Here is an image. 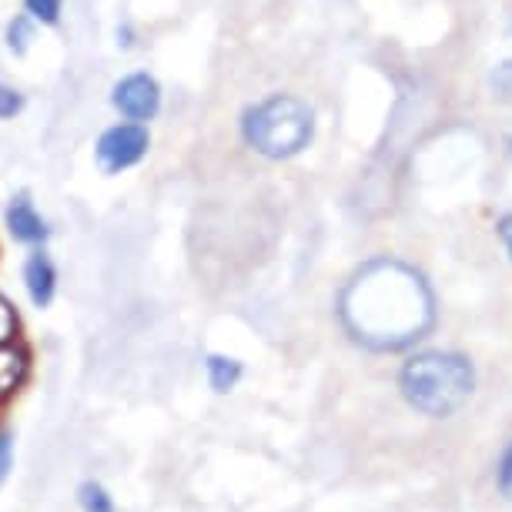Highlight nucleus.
<instances>
[{
  "mask_svg": "<svg viewBox=\"0 0 512 512\" xmlns=\"http://www.w3.org/2000/svg\"><path fill=\"white\" fill-rule=\"evenodd\" d=\"M315 138V111L295 94H268L241 114V141L268 161L302 154Z\"/></svg>",
  "mask_w": 512,
  "mask_h": 512,
  "instance_id": "nucleus-1",
  "label": "nucleus"
},
{
  "mask_svg": "<svg viewBox=\"0 0 512 512\" xmlns=\"http://www.w3.org/2000/svg\"><path fill=\"white\" fill-rule=\"evenodd\" d=\"M472 365L456 352H422L402 365L399 389L412 409L446 419L472 395Z\"/></svg>",
  "mask_w": 512,
  "mask_h": 512,
  "instance_id": "nucleus-2",
  "label": "nucleus"
},
{
  "mask_svg": "<svg viewBox=\"0 0 512 512\" xmlns=\"http://www.w3.org/2000/svg\"><path fill=\"white\" fill-rule=\"evenodd\" d=\"M151 151V131L148 124L138 121H114L108 124L98 141H94V164H98L101 175L118 178L124 171L138 168Z\"/></svg>",
  "mask_w": 512,
  "mask_h": 512,
  "instance_id": "nucleus-3",
  "label": "nucleus"
},
{
  "mask_svg": "<svg viewBox=\"0 0 512 512\" xmlns=\"http://www.w3.org/2000/svg\"><path fill=\"white\" fill-rule=\"evenodd\" d=\"M161 101L164 94L158 77L148 71H131L111 84V108L124 121H138V124L154 121L161 114Z\"/></svg>",
  "mask_w": 512,
  "mask_h": 512,
  "instance_id": "nucleus-4",
  "label": "nucleus"
},
{
  "mask_svg": "<svg viewBox=\"0 0 512 512\" xmlns=\"http://www.w3.org/2000/svg\"><path fill=\"white\" fill-rule=\"evenodd\" d=\"M4 231L14 245L24 248H47V241H51V221L37 211L27 191H14L11 201L4 205Z\"/></svg>",
  "mask_w": 512,
  "mask_h": 512,
  "instance_id": "nucleus-5",
  "label": "nucleus"
},
{
  "mask_svg": "<svg viewBox=\"0 0 512 512\" xmlns=\"http://www.w3.org/2000/svg\"><path fill=\"white\" fill-rule=\"evenodd\" d=\"M21 282L27 292V302L34 308H51L57 298V285H61V275H57L54 258L47 255V248H27V258L21 265Z\"/></svg>",
  "mask_w": 512,
  "mask_h": 512,
  "instance_id": "nucleus-6",
  "label": "nucleus"
},
{
  "mask_svg": "<svg viewBox=\"0 0 512 512\" xmlns=\"http://www.w3.org/2000/svg\"><path fill=\"white\" fill-rule=\"evenodd\" d=\"M34 372V352L24 338L0 342V409L11 405Z\"/></svg>",
  "mask_w": 512,
  "mask_h": 512,
  "instance_id": "nucleus-7",
  "label": "nucleus"
},
{
  "mask_svg": "<svg viewBox=\"0 0 512 512\" xmlns=\"http://www.w3.org/2000/svg\"><path fill=\"white\" fill-rule=\"evenodd\" d=\"M241 375H245V369H241V362L231 359V355H221V352L205 355V379H208V389L215 395L235 392Z\"/></svg>",
  "mask_w": 512,
  "mask_h": 512,
  "instance_id": "nucleus-8",
  "label": "nucleus"
},
{
  "mask_svg": "<svg viewBox=\"0 0 512 512\" xmlns=\"http://www.w3.org/2000/svg\"><path fill=\"white\" fill-rule=\"evenodd\" d=\"M34 34H37V24L31 21V17H27L24 11H21V14H14V21L7 24V31H4L7 51H11L14 57H24L27 51H31Z\"/></svg>",
  "mask_w": 512,
  "mask_h": 512,
  "instance_id": "nucleus-9",
  "label": "nucleus"
},
{
  "mask_svg": "<svg viewBox=\"0 0 512 512\" xmlns=\"http://www.w3.org/2000/svg\"><path fill=\"white\" fill-rule=\"evenodd\" d=\"M77 506H81V512H114V499L101 482L88 479L77 489Z\"/></svg>",
  "mask_w": 512,
  "mask_h": 512,
  "instance_id": "nucleus-10",
  "label": "nucleus"
},
{
  "mask_svg": "<svg viewBox=\"0 0 512 512\" xmlns=\"http://www.w3.org/2000/svg\"><path fill=\"white\" fill-rule=\"evenodd\" d=\"M24 14L31 17L37 27H61L64 0H24Z\"/></svg>",
  "mask_w": 512,
  "mask_h": 512,
  "instance_id": "nucleus-11",
  "label": "nucleus"
},
{
  "mask_svg": "<svg viewBox=\"0 0 512 512\" xmlns=\"http://www.w3.org/2000/svg\"><path fill=\"white\" fill-rule=\"evenodd\" d=\"M14 338H21V312L0 292V342H14Z\"/></svg>",
  "mask_w": 512,
  "mask_h": 512,
  "instance_id": "nucleus-12",
  "label": "nucleus"
},
{
  "mask_svg": "<svg viewBox=\"0 0 512 512\" xmlns=\"http://www.w3.org/2000/svg\"><path fill=\"white\" fill-rule=\"evenodd\" d=\"M24 111V94L14 84H0V121H14Z\"/></svg>",
  "mask_w": 512,
  "mask_h": 512,
  "instance_id": "nucleus-13",
  "label": "nucleus"
},
{
  "mask_svg": "<svg viewBox=\"0 0 512 512\" xmlns=\"http://www.w3.org/2000/svg\"><path fill=\"white\" fill-rule=\"evenodd\" d=\"M11 466H14V436L7 429H0V486L11 476Z\"/></svg>",
  "mask_w": 512,
  "mask_h": 512,
  "instance_id": "nucleus-14",
  "label": "nucleus"
},
{
  "mask_svg": "<svg viewBox=\"0 0 512 512\" xmlns=\"http://www.w3.org/2000/svg\"><path fill=\"white\" fill-rule=\"evenodd\" d=\"M499 235H502V241H506V248H509V255H512V218H502Z\"/></svg>",
  "mask_w": 512,
  "mask_h": 512,
  "instance_id": "nucleus-15",
  "label": "nucleus"
}]
</instances>
